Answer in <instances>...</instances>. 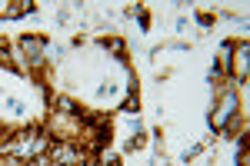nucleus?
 <instances>
[{"instance_id":"f257e3e1","label":"nucleus","mask_w":250,"mask_h":166,"mask_svg":"<svg viewBox=\"0 0 250 166\" xmlns=\"http://www.w3.org/2000/svg\"><path fill=\"white\" fill-rule=\"evenodd\" d=\"M237 113H240L237 90H233V87H224V90H220V103H217V110H213V129H220V133H224L227 120H233Z\"/></svg>"},{"instance_id":"423d86ee","label":"nucleus","mask_w":250,"mask_h":166,"mask_svg":"<svg viewBox=\"0 0 250 166\" xmlns=\"http://www.w3.org/2000/svg\"><path fill=\"white\" fill-rule=\"evenodd\" d=\"M107 47H110L114 54H124V43H120V40H117V37H110V40H107Z\"/></svg>"},{"instance_id":"f03ea898","label":"nucleus","mask_w":250,"mask_h":166,"mask_svg":"<svg viewBox=\"0 0 250 166\" xmlns=\"http://www.w3.org/2000/svg\"><path fill=\"white\" fill-rule=\"evenodd\" d=\"M247 54H250V47L247 43H240V47H233V60H230V70H233V76L244 83L247 80Z\"/></svg>"},{"instance_id":"7ed1b4c3","label":"nucleus","mask_w":250,"mask_h":166,"mask_svg":"<svg viewBox=\"0 0 250 166\" xmlns=\"http://www.w3.org/2000/svg\"><path fill=\"white\" fill-rule=\"evenodd\" d=\"M20 47H23V54L30 56V63H43V40L40 37H23L20 40Z\"/></svg>"},{"instance_id":"39448f33","label":"nucleus","mask_w":250,"mask_h":166,"mask_svg":"<svg viewBox=\"0 0 250 166\" xmlns=\"http://www.w3.org/2000/svg\"><path fill=\"white\" fill-rule=\"evenodd\" d=\"M0 67H14V63H10V56H7V47H3V40H0Z\"/></svg>"},{"instance_id":"20e7f679","label":"nucleus","mask_w":250,"mask_h":166,"mask_svg":"<svg viewBox=\"0 0 250 166\" xmlns=\"http://www.w3.org/2000/svg\"><path fill=\"white\" fill-rule=\"evenodd\" d=\"M230 60H233V43H224L220 60H217V74H230Z\"/></svg>"}]
</instances>
